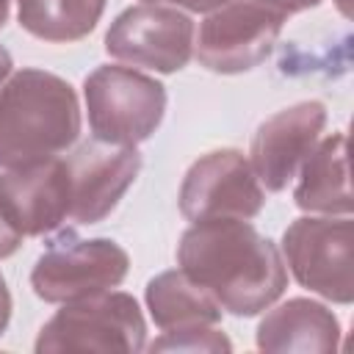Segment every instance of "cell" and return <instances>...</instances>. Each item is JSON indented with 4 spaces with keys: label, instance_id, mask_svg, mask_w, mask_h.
<instances>
[{
    "label": "cell",
    "instance_id": "cell-1",
    "mask_svg": "<svg viewBox=\"0 0 354 354\" xmlns=\"http://www.w3.org/2000/svg\"><path fill=\"white\" fill-rule=\"evenodd\" d=\"M177 266L235 318L260 315L288 288L279 246L243 218L194 221L180 235Z\"/></svg>",
    "mask_w": 354,
    "mask_h": 354
},
{
    "label": "cell",
    "instance_id": "cell-5",
    "mask_svg": "<svg viewBox=\"0 0 354 354\" xmlns=\"http://www.w3.org/2000/svg\"><path fill=\"white\" fill-rule=\"evenodd\" d=\"M279 252L285 268L304 290L332 304L354 301L351 216H301L285 227Z\"/></svg>",
    "mask_w": 354,
    "mask_h": 354
},
{
    "label": "cell",
    "instance_id": "cell-23",
    "mask_svg": "<svg viewBox=\"0 0 354 354\" xmlns=\"http://www.w3.org/2000/svg\"><path fill=\"white\" fill-rule=\"evenodd\" d=\"M8 17H11V0H0V28L8 22Z\"/></svg>",
    "mask_w": 354,
    "mask_h": 354
},
{
    "label": "cell",
    "instance_id": "cell-9",
    "mask_svg": "<svg viewBox=\"0 0 354 354\" xmlns=\"http://www.w3.org/2000/svg\"><path fill=\"white\" fill-rule=\"evenodd\" d=\"M285 19L254 0H230L205 14L194 33L196 61L216 75H243L260 66L279 33Z\"/></svg>",
    "mask_w": 354,
    "mask_h": 354
},
{
    "label": "cell",
    "instance_id": "cell-21",
    "mask_svg": "<svg viewBox=\"0 0 354 354\" xmlns=\"http://www.w3.org/2000/svg\"><path fill=\"white\" fill-rule=\"evenodd\" d=\"M11 310H14V301H11V290H8V282L6 277L0 274V337L6 335L8 324H11Z\"/></svg>",
    "mask_w": 354,
    "mask_h": 354
},
{
    "label": "cell",
    "instance_id": "cell-19",
    "mask_svg": "<svg viewBox=\"0 0 354 354\" xmlns=\"http://www.w3.org/2000/svg\"><path fill=\"white\" fill-rule=\"evenodd\" d=\"M22 246V235L6 221V216L0 213V260L17 254V249Z\"/></svg>",
    "mask_w": 354,
    "mask_h": 354
},
{
    "label": "cell",
    "instance_id": "cell-7",
    "mask_svg": "<svg viewBox=\"0 0 354 354\" xmlns=\"http://www.w3.org/2000/svg\"><path fill=\"white\" fill-rule=\"evenodd\" d=\"M196 25L188 11L163 3L124 8L105 33V53L133 69L158 75L180 72L194 55Z\"/></svg>",
    "mask_w": 354,
    "mask_h": 354
},
{
    "label": "cell",
    "instance_id": "cell-17",
    "mask_svg": "<svg viewBox=\"0 0 354 354\" xmlns=\"http://www.w3.org/2000/svg\"><path fill=\"white\" fill-rule=\"evenodd\" d=\"M149 351H232V340L218 329V324L166 329L160 337L147 343Z\"/></svg>",
    "mask_w": 354,
    "mask_h": 354
},
{
    "label": "cell",
    "instance_id": "cell-20",
    "mask_svg": "<svg viewBox=\"0 0 354 354\" xmlns=\"http://www.w3.org/2000/svg\"><path fill=\"white\" fill-rule=\"evenodd\" d=\"M144 3H163V6H174V8H183V11H194V14H207L230 0H144Z\"/></svg>",
    "mask_w": 354,
    "mask_h": 354
},
{
    "label": "cell",
    "instance_id": "cell-11",
    "mask_svg": "<svg viewBox=\"0 0 354 354\" xmlns=\"http://www.w3.org/2000/svg\"><path fill=\"white\" fill-rule=\"evenodd\" d=\"M326 127V105L321 100H301L263 119L249 144V163L263 191L279 194L296 177L304 158L318 144Z\"/></svg>",
    "mask_w": 354,
    "mask_h": 354
},
{
    "label": "cell",
    "instance_id": "cell-14",
    "mask_svg": "<svg viewBox=\"0 0 354 354\" xmlns=\"http://www.w3.org/2000/svg\"><path fill=\"white\" fill-rule=\"evenodd\" d=\"M293 202L304 213L315 216H351V185H348V138L332 133L318 138L313 152L296 171Z\"/></svg>",
    "mask_w": 354,
    "mask_h": 354
},
{
    "label": "cell",
    "instance_id": "cell-4",
    "mask_svg": "<svg viewBox=\"0 0 354 354\" xmlns=\"http://www.w3.org/2000/svg\"><path fill=\"white\" fill-rule=\"evenodd\" d=\"M83 100L94 138L138 147L155 136L166 116V86L133 66L102 64L83 80Z\"/></svg>",
    "mask_w": 354,
    "mask_h": 354
},
{
    "label": "cell",
    "instance_id": "cell-13",
    "mask_svg": "<svg viewBox=\"0 0 354 354\" xmlns=\"http://www.w3.org/2000/svg\"><path fill=\"white\" fill-rule=\"evenodd\" d=\"M340 318L315 299H288L266 307L257 324L254 343L274 354H329L340 348Z\"/></svg>",
    "mask_w": 354,
    "mask_h": 354
},
{
    "label": "cell",
    "instance_id": "cell-10",
    "mask_svg": "<svg viewBox=\"0 0 354 354\" xmlns=\"http://www.w3.org/2000/svg\"><path fill=\"white\" fill-rule=\"evenodd\" d=\"M144 160L136 147L86 141L66 158L69 171V218L75 224H100L105 221L127 188L136 183Z\"/></svg>",
    "mask_w": 354,
    "mask_h": 354
},
{
    "label": "cell",
    "instance_id": "cell-15",
    "mask_svg": "<svg viewBox=\"0 0 354 354\" xmlns=\"http://www.w3.org/2000/svg\"><path fill=\"white\" fill-rule=\"evenodd\" d=\"M144 301H147L149 318L160 332L202 326V324H221V315H224L216 299L205 288H199L183 268H169L155 274L144 288Z\"/></svg>",
    "mask_w": 354,
    "mask_h": 354
},
{
    "label": "cell",
    "instance_id": "cell-2",
    "mask_svg": "<svg viewBox=\"0 0 354 354\" xmlns=\"http://www.w3.org/2000/svg\"><path fill=\"white\" fill-rule=\"evenodd\" d=\"M80 102L69 80L25 66L0 86V169L58 158L80 136Z\"/></svg>",
    "mask_w": 354,
    "mask_h": 354
},
{
    "label": "cell",
    "instance_id": "cell-12",
    "mask_svg": "<svg viewBox=\"0 0 354 354\" xmlns=\"http://www.w3.org/2000/svg\"><path fill=\"white\" fill-rule=\"evenodd\" d=\"M72 191L64 158L0 171V213L22 238L50 235L69 218Z\"/></svg>",
    "mask_w": 354,
    "mask_h": 354
},
{
    "label": "cell",
    "instance_id": "cell-16",
    "mask_svg": "<svg viewBox=\"0 0 354 354\" xmlns=\"http://www.w3.org/2000/svg\"><path fill=\"white\" fill-rule=\"evenodd\" d=\"M105 0H17V19L25 33L47 44L86 39L102 19Z\"/></svg>",
    "mask_w": 354,
    "mask_h": 354
},
{
    "label": "cell",
    "instance_id": "cell-22",
    "mask_svg": "<svg viewBox=\"0 0 354 354\" xmlns=\"http://www.w3.org/2000/svg\"><path fill=\"white\" fill-rule=\"evenodd\" d=\"M14 72V58H11V53L0 44V86L8 80V75Z\"/></svg>",
    "mask_w": 354,
    "mask_h": 354
},
{
    "label": "cell",
    "instance_id": "cell-8",
    "mask_svg": "<svg viewBox=\"0 0 354 354\" xmlns=\"http://www.w3.org/2000/svg\"><path fill=\"white\" fill-rule=\"evenodd\" d=\"M177 205L191 224L210 218L252 221L266 205V191L249 158L235 147H221L199 155L188 166Z\"/></svg>",
    "mask_w": 354,
    "mask_h": 354
},
{
    "label": "cell",
    "instance_id": "cell-18",
    "mask_svg": "<svg viewBox=\"0 0 354 354\" xmlns=\"http://www.w3.org/2000/svg\"><path fill=\"white\" fill-rule=\"evenodd\" d=\"M254 3L263 6V8H268V11H274V14H279L282 19L321 6V0H254Z\"/></svg>",
    "mask_w": 354,
    "mask_h": 354
},
{
    "label": "cell",
    "instance_id": "cell-6",
    "mask_svg": "<svg viewBox=\"0 0 354 354\" xmlns=\"http://www.w3.org/2000/svg\"><path fill=\"white\" fill-rule=\"evenodd\" d=\"M130 271V254L113 238H80L64 230L47 243L30 268V288L47 304L94 296L119 288Z\"/></svg>",
    "mask_w": 354,
    "mask_h": 354
},
{
    "label": "cell",
    "instance_id": "cell-3",
    "mask_svg": "<svg viewBox=\"0 0 354 354\" xmlns=\"http://www.w3.org/2000/svg\"><path fill=\"white\" fill-rule=\"evenodd\" d=\"M147 348V321L136 296L124 290H102L94 296L64 301L61 310L39 329L36 354L58 351H102L138 354Z\"/></svg>",
    "mask_w": 354,
    "mask_h": 354
}]
</instances>
